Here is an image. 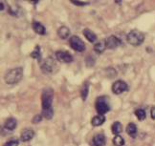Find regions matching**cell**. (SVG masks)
I'll list each match as a JSON object with an SVG mask.
<instances>
[{"mask_svg": "<svg viewBox=\"0 0 155 146\" xmlns=\"http://www.w3.org/2000/svg\"><path fill=\"white\" fill-rule=\"evenodd\" d=\"M56 57L59 62H62V63H71L73 61L72 55L66 51H57Z\"/></svg>", "mask_w": 155, "mask_h": 146, "instance_id": "cell-8", "label": "cell"}, {"mask_svg": "<svg viewBox=\"0 0 155 146\" xmlns=\"http://www.w3.org/2000/svg\"><path fill=\"white\" fill-rule=\"evenodd\" d=\"M83 36L88 40L89 42H95L97 40V36L94 32H92L90 29H84L83 30Z\"/></svg>", "mask_w": 155, "mask_h": 146, "instance_id": "cell-15", "label": "cell"}, {"mask_svg": "<svg viewBox=\"0 0 155 146\" xmlns=\"http://www.w3.org/2000/svg\"><path fill=\"white\" fill-rule=\"evenodd\" d=\"M23 77V69L21 67H17L11 69L10 71L5 75V82L10 85H14L18 83Z\"/></svg>", "mask_w": 155, "mask_h": 146, "instance_id": "cell-1", "label": "cell"}, {"mask_svg": "<svg viewBox=\"0 0 155 146\" xmlns=\"http://www.w3.org/2000/svg\"><path fill=\"white\" fill-rule=\"evenodd\" d=\"M69 45L70 47L72 48L73 50L79 52H81L85 50V44L84 42L82 41V40L78 36H71L70 39H69Z\"/></svg>", "mask_w": 155, "mask_h": 146, "instance_id": "cell-6", "label": "cell"}, {"mask_svg": "<svg viewBox=\"0 0 155 146\" xmlns=\"http://www.w3.org/2000/svg\"><path fill=\"white\" fill-rule=\"evenodd\" d=\"M127 40L129 44L132 46H139L145 40V34L139 30H132L130 31L127 36Z\"/></svg>", "mask_w": 155, "mask_h": 146, "instance_id": "cell-3", "label": "cell"}, {"mask_svg": "<svg viewBox=\"0 0 155 146\" xmlns=\"http://www.w3.org/2000/svg\"><path fill=\"white\" fill-rule=\"evenodd\" d=\"M150 116H151V119H155V107H152L150 110Z\"/></svg>", "mask_w": 155, "mask_h": 146, "instance_id": "cell-28", "label": "cell"}, {"mask_svg": "<svg viewBox=\"0 0 155 146\" xmlns=\"http://www.w3.org/2000/svg\"><path fill=\"white\" fill-rule=\"evenodd\" d=\"M122 44V41L115 36H111L106 39V47L107 49H115Z\"/></svg>", "mask_w": 155, "mask_h": 146, "instance_id": "cell-9", "label": "cell"}, {"mask_svg": "<svg viewBox=\"0 0 155 146\" xmlns=\"http://www.w3.org/2000/svg\"><path fill=\"white\" fill-rule=\"evenodd\" d=\"M17 125V121L15 118H9L7 120L5 121V124H4V128L7 131H14Z\"/></svg>", "mask_w": 155, "mask_h": 146, "instance_id": "cell-12", "label": "cell"}, {"mask_svg": "<svg viewBox=\"0 0 155 146\" xmlns=\"http://www.w3.org/2000/svg\"><path fill=\"white\" fill-rule=\"evenodd\" d=\"M31 56L35 59H38L39 62H41V54H40V48L39 46H37L35 50L31 52Z\"/></svg>", "mask_w": 155, "mask_h": 146, "instance_id": "cell-22", "label": "cell"}, {"mask_svg": "<svg viewBox=\"0 0 155 146\" xmlns=\"http://www.w3.org/2000/svg\"><path fill=\"white\" fill-rule=\"evenodd\" d=\"M31 4H38V1H29Z\"/></svg>", "mask_w": 155, "mask_h": 146, "instance_id": "cell-30", "label": "cell"}, {"mask_svg": "<svg viewBox=\"0 0 155 146\" xmlns=\"http://www.w3.org/2000/svg\"><path fill=\"white\" fill-rule=\"evenodd\" d=\"M106 47V40L102 39V40H99L98 42L95 43L94 45V50L95 52H97L98 54H102V52L105 50Z\"/></svg>", "mask_w": 155, "mask_h": 146, "instance_id": "cell-14", "label": "cell"}, {"mask_svg": "<svg viewBox=\"0 0 155 146\" xmlns=\"http://www.w3.org/2000/svg\"><path fill=\"white\" fill-rule=\"evenodd\" d=\"M54 116V111L53 109H49V110H45V111H42V116L46 119H51Z\"/></svg>", "mask_w": 155, "mask_h": 146, "instance_id": "cell-24", "label": "cell"}, {"mask_svg": "<svg viewBox=\"0 0 155 146\" xmlns=\"http://www.w3.org/2000/svg\"><path fill=\"white\" fill-rule=\"evenodd\" d=\"M104 121H105V116L104 115H98V116H95L92 119L91 123L93 126L97 127V126H101L102 124H104Z\"/></svg>", "mask_w": 155, "mask_h": 146, "instance_id": "cell-17", "label": "cell"}, {"mask_svg": "<svg viewBox=\"0 0 155 146\" xmlns=\"http://www.w3.org/2000/svg\"><path fill=\"white\" fill-rule=\"evenodd\" d=\"M92 141H93L94 146H105L106 138L103 133H99L93 137Z\"/></svg>", "mask_w": 155, "mask_h": 146, "instance_id": "cell-10", "label": "cell"}, {"mask_svg": "<svg viewBox=\"0 0 155 146\" xmlns=\"http://www.w3.org/2000/svg\"><path fill=\"white\" fill-rule=\"evenodd\" d=\"M33 29L38 34H41V36H43V34L46 33V29L40 22H38V21L33 22Z\"/></svg>", "mask_w": 155, "mask_h": 146, "instance_id": "cell-13", "label": "cell"}, {"mask_svg": "<svg viewBox=\"0 0 155 146\" xmlns=\"http://www.w3.org/2000/svg\"><path fill=\"white\" fill-rule=\"evenodd\" d=\"M96 110L100 115H104L110 110L109 99L107 97H99L96 100Z\"/></svg>", "mask_w": 155, "mask_h": 146, "instance_id": "cell-5", "label": "cell"}, {"mask_svg": "<svg viewBox=\"0 0 155 146\" xmlns=\"http://www.w3.org/2000/svg\"><path fill=\"white\" fill-rule=\"evenodd\" d=\"M71 2H72L74 5H77V6H85V5H88L89 3L88 2H82V1H77V0H71Z\"/></svg>", "mask_w": 155, "mask_h": 146, "instance_id": "cell-27", "label": "cell"}, {"mask_svg": "<svg viewBox=\"0 0 155 146\" xmlns=\"http://www.w3.org/2000/svg\"><path fill=\"white\" fill-rule=\"evenodd\" d=\"M0 10H1V11H3L4 10V3L1 1V2H0Z\"/></svg>", "mask_w": 155, "mask_h": 146, "instance_id": "cell-29", "label": "cell"}, {"mask_svg": "<svg viewBox=\"0 0 155 146\" xmlns=\"http://www.w3.org/2000/svg\"><path fill=\"white\" fill-rule=\"evenodd\" d=\"M127 90H128V86L123 80H117L112 85V92L114 93L115 95H121L122 93L126 92Z\"/></svg>", "mask_w": 155, "mask_h": 146, "instance_id": "cell-7", "label": "cell"}, {"mask_svg": "<svg viewBox=\"0 0 155 146\" xmlns=\"http://www.w3.org/2000/svg\"><path fill=\"white\" fill-rule=\"evenodd\" d=\"M58 36L61 39H67V37L70 36V30L66 26H61L58 30Z\"/></svg>", "mask_w": 155, "mask_h": 146, "instance_id": "cell-16", "label": "cell"}, {"mask_svg": "<svg viewBox=\"0 0 155 146\" xmlns=\"http://www.w3.org/2000/svg\"><path fill=\"white\" fill-rule=\"evenodd\" d=\"M40 68L45 74H54L58 70V64L53 57L49 56L40 62Z\"/></svg>", "mask_w": 155, "mask_h": 146, "instance_id": "cell-4", "label": "cell"}, {"mask_svg": "<svg viewBox=\"0 0 155 146\" xmlns=\"http://www.w3.org/2000/svg\"><path fill=\"white\" fill-rule=\"evenodd\" d=\"M135 115L137 116V119H138L140 121L142 120H144L146 119V116H147V113H146V111L144 109H137L135 110Z\"/></svg>", "mask_w": 155, "mask_h": 146, "instance_id": "cell-21", "label": "cell"}, {"mask_svg": "<svg viewBox=\"0 0 155 146\" xmlns=\"http://www.w3.org/2000/svg\"><path fill=\"white\" fill-rule=\"evenodd\" d=\"M122 129H123V127H122L121 122L116 121V122L113 123V125H112V133L114 134V135L118 136L119 134L122 132Z\"/></svg>", "mask_w": 155, "mask_h": 146, "instance_id": "cell-20", "label": "cell"}, {"mask_svg": "<svg viewBox=\"0 0 155 146\" xmlns=\"http://www.w3.org/2000/svg\"><path fill=\"white\" fill-rule=\"evenodd\" d=\"M41 119H42V115H37L34 116V119H32V122L34 124H38L41 121Z\"/></svg>", "mask_w": 155, "mask_h": 146, "instance_id": "cell-26", "label": "cell"}, {"mask_svg": "<svg viewBox=\"0 0 155 146\" xmlns=\"http://www.w3.org/2000/svg\"><path fill=\"white\" fill-rule=\"evenodd\" d=\"M53 97H54V91L50 87H46L42 91L41 95V105H42V111L53 109L52 103H53Z\"/></svg>", "mask_w": 155, "mask_h": 146, "instance_id": "cell-2", "label": "cell"}, {"mask_svg": "<svg viewBox=\"0 0 155 146\" xmlns=\"http://www.w3.org/2000/svg\"><path fill=\"white\" fill-rule=\"evenodd\" d=\"M88 93H89V82H88V81H86V82L84 83V85L82 86L81 91V97L83 101L86 100Z\"/></svg>", "mask_w": 155, "mask_h": 146, "instance_id": "cell-19", "label": "cell"}, {"mask_svg": "<svg viewBox=\"0 0 155 146\" xmlns=\"http://www.w3.org/2000/svg\"><path fill=\"white\" fill-rule=\"evenodd\" d=\"M4 146H18V139L16 138H11L10 141H8L4 144Z\"/></svg>", "mask_w": 155, "mask_h": 146, "instance_id": "cell-25", "label": "cell"}, {"mask_svg": "<svg viewBox=\"0 0 155 146\" xmlns=\"http://www.w3.org/2000/svg\"><path fill=\"white\" fill-rule=\"evenodd\" d=\"M113 143L115 146H123L124 144V139L121 136H115V138H113Z\"/></svg>", "mask_w": 155, "mask_h": 146, "instance_id": "cell-23", "label": "cell"}, {"mask_svg": "<svg viewBox=\"0 0 155 146\" xmlns=\"http://www.w3.org/2000/svg\"><path fill=\"white\" fill-rule=\"evenodd\" d=\"M35 136V132L32 129H24L21 132V135H20V139L22 141H29L34 138Z\"/></svg>", "mask_w": 155, "mask_h": 146, "instance_id": "cell-11", "label": "cell"}, {"mask_svg": "<svg viewBox=\"0 0 155 146\" xmlns=\"http://www.w3.org/2000/svg\"><path fill=\"white\" fill-rule=\"evenodd\" d=\"M127 133L131 137V138H135L137 135V126L133 123V122H130L127 126Z\"/></svg>", "mask_w": 155, "mask_h": 146, "instance_id": "cell-18", "label": "cell"}]
</instances>
